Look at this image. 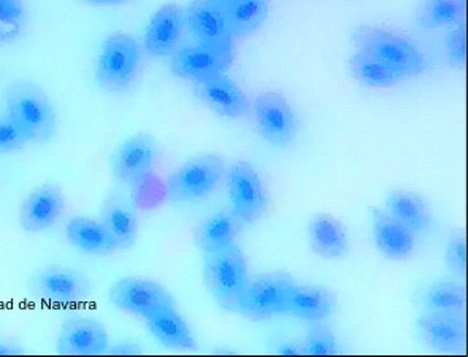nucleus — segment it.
I'll return each mask as SVG.
<instances>
[{
	"label": "nucleus",
	"mask_w": 468,
	"mask_h": 357,
	"mask_svg": "<svg viewBox=\"0 0 468 357\" xmlns=\"http://www.w3.org/2000/svg\"><path fill=\"white\" fill-rule=\"evenodd\" d=\"M243 223L235 216L234 212L219 210L202 221L194 230V245L202 253H210L234 243L237 236L240 234Z\"/></svg>",
	"instance_id": "obj_27"
},
{
	"label": "nucleus",
	"mask_w": 468,
	"mask_h": 357,
	"mask_svg": "<svg viewBox=\"0 0 468 357\" xmlns=\"http://www.w3.org/2000/svg\"><path fill=\"white\" fill-rule=\"evenodd\" d=\"M385 210L416 236L433 229V213L422 195L409 189H392L386 195Z\"/></svg>",
	"instance_id": "obj_22"
},
{
	"label": "nucleus",
	"mask_w": 468,
	"mask_h": 357,
	"mask_svg": "<svg viewBox=\"0 0 468 357\" xmlns=\"http://www.w3.org/2000/svg\"><path fill=\"white\" fill-rule=\"evenodd\" d=\"M448 61L452 67H463L467 61V27L465 21L456 26H451L446 40Z\"/></svg>",
	"instance_id": "obj_34"
},
{
	"label": "nucleus",
	"mask_w": 468,
	"mask_h": 357,
	"mask_svg": "<svg viewBox=\"0 0 468 357\" xmlns=\"http://www.w3.org/2000/svg\"><path fill=\"white\" fill-rule=\"evenodd\" d=\"M338 305L335 292L318 285H294L289 291L284 316L302 321H324L334 315Z\"/></svg>",
	"instance_id": "obj_20"
},
{
	"label": "nucleus",
	"mask_w": 468,
	"mask_h": 357,
	"mask_svg": "<svg viewBox=\"0 0 468 357\" xmlns=\"http://www.w3.org/2000/svg\"><path fill=\"white\" fill-rule=\"evenodd\" d=\"M228 163L217 152L189 159L168 176L165 195L174 204H193L213 194L226 178Z\"/></svg>",
	"instance_id": "obj_4"
},
{
	"label": "nucleus",
	"mask_w": 468,
	"mask_h": 357,
	"mask_svg": "<svg viewBox=\"0 0 468 357\" xmlns=\"http://www.w3.org/2000/svg\"><path fill=\"white\" fill-rule=\"evenodd\" d=\"M27 291L38 302L66 309L86 302L92 294V283L88 275L72 267L47 266L30 275Z\"/></svg>",
	"instance_id": "obj_6"
},
{
	"label": "nucleus",
	"mask_w": 468,
	"mask_h": 357,
	"mask_svg": "<svg viewBox=\"0 0 468 357\" xmlns=\"http://www.w3.org/2000/svg\"><path fill=\"white\" fill-rule=\"evenodd\" d=\"M254 120L262 139L273 146H286L297 131L295 111L288 99L278 91H264L252 103Z\"/></svg>",
	"instance_id": "obj_12"
},
{
	"label": "nucleus",
	"mask_w": 468,
	"mask_h": 357,
	"mask_svg": "<svg viewBox=\"0 0 468 357\" xmlns=\"http://www.w3.org/2000/svg\"><path fill=\"white\" fill-rule=\"evenodd\" d=\"M185 27L194 43L234 48V37L229 29L226 13L217 0H189L185 8Z\"/></svg>",
	"instance_id": "obj_14"
},
{
	"label": "nucleus",
	"mask_w": 468,
	"mask_h": 357,
	"mask_svg": "<svg viewBox=\"0 0 468 357\" xmlns=\"http://www.w3.org/2000/svg\"><path fill=\"white\" fill-rule=\"evenodd\" d=\"M420 341L440 354H461L467 346V321L463 313H420L416 318Z\"/></svg>",
	"instance_id": "obj_15"
},
{
	"label": "nucleus",
	"mask_w": 468,
	"mask_h": 357,
	"mask_svg": "<svg viewBox=\"0 0 468 357\" xmlns=\"http://www.w3.org/2000/svg\"><path fill=\"white\" fill-rule=\"evenodd\" d=\"M467 0H420L414 21L420 29L437 31L465 21Z\"/></svg>",
	"instance_id": "obj_29"
},
{
	"label": "nucleus",
	"mask_w": 468,
	"mask_h": 357,
	"mask_svg": "<svg viewBox=\"0 0 468 357\" xmlns=\"http://www.w3.org/2000/svg\"><path fill=\"white\" fill-rule=\"evenodd\" d=\"M194 96L222 118L239 120L251 113V100L228 73L194 83Z\"/></svg>",
	"instance_id": "obj_17"
},
{
	"label": "nucleus",
	"mask_w": 468,
	"mask_h": 357,
	"mask_svg": "<svg viewBox=\"0 0 468 357\" xmlns=\"http://www.w3.org/2000/svg\"><path fill=\"white\" fill-rule=\"evenodd\" d=\"M5 111L25 129L30 143H48L58 132L55 103L40 86L16 81L4 92Z\"/></svg>",
	"instance_id": "obj_2"
},
{
	"label": "nucleus",
	"mask_w": 468,
	"mask_h": 357,
	"mask_svg": "<svg viewBox=\"0 0 468 357\" xmlns=\"http://www.w3.org/2000/svg\"><path fill=\"white\" fill-rule=\"evenodd\" d=\"M80 2L92 6H116L124 5V4L131 2V0H80Z\"/></svg>",
	"instance_id": "obj_39"
},
{
	"label": "nucleus",
	"mask_w": 468,
	"mask_h": 357,
	"mask_svg": "<svg viewBox=\"0 0 468 357\" xmlns=\"http://www.w3.org/2000/svg\"><path fill=\"white\" fill-rule=\"evenodd\" d=\"M110 350L107 327L96 318L70 316L60 324L56 352L60 356H99Z\"/></svg>",
	"instance_id": "obj_13"
},
{
	"label": "nucleus",
	"mask_w": 468,
	"mask_h": 357,
	"mask_svg": "<svg viewBox=\"0 0 468 357\" xmlns=\"http://www.w3.org/2000/svg\"><path fill=\"white\" fill-rule=\"evenodd\" d=\"M373 240L379 255L389 260H407L418 248V236L392 218L385 208L370 206Z\"/></svg>",
	"instance_id": "obj_19"
},
{
	"label": "nucleus",
	"mask_w": 468,
	"mask_h": 357,
	"mask_svg": "<svg viewBox=\"0 0 468 357\" xmlns=\"http://www.w3.org/2000/svg\"><path fill=\"white\" fill-rule=\"evenodd\" d=\"M185 29V8L178 4H165L153 13L144 29V51L151 58H168L178 48Z\"/></svg>",
	"instance_id": "obj_18"
},
{
	"label": "nucleus",
	"mask_w": 468,
	"mask_h": 357,
	"mask_svg": "<svg viewBox=\"0 0 468 357\" xmlns=\"http://www.w3.org/2000/svg\"><path fill=\"white\" fill-rule=\"evenodd\" d=\"M305 354L310 356H335L338 354V341L331 326L323 321L308 324L306 329Z\"/></svg>",
	"instance_id": "obj_31"
},
{
	"label": "nucleus",
	"mask_w": 468,
	"mask_h": 357,
	"mask_svg": "<svg viewBox=\"0 0 468 357\" xmlns=\"http://www.w3.org/2000/svg\"><path fill=\"white\" fill-rule=\"evenodd\" d=\"M271 352L280 356H299V354H305V346L295 339L278 337L271 341Z\"/></svg>",
	"instance_id": "obj_36"
},
{
	"label": "nucleus",
	"mask_w": 468,
	"mask_h": 357,
	"mask_svg": "<svg viewBox=\"0 0 468 357\" xmlns=\"http://www.w3.org/2000/svg\"><path fill=\"white\" fill-rule=\"evenodd\" d=\"M30 139L25 129L13 120L8 113L0 115V156L21 152L29 145Z\"/></svg>",
	"instance_id": "obj_32"
},
{
	"label": "nucleus",
	"mask_w": 468,
	"mask_h": 357,
	"mask_svg": "<svg viewBox=\"0 0 468 357\" xmlns=\"http://www.w3.org/2000/svg\"><path fill=\"white\" fill-rule=\"evenodd\" d=\"M25 350L13 340L0 339V356H16L23 354Z\"/></svg>",
	"instance_id": "obj_37"
},
{
	"label": "nucleus",
	"mask_w": 468,
	"mask_h": 357,
	"mask_svg": "<svg viewBox=\"0 0 468 357\" xmlns=\"http://www.w3.org/2000/svg\"><path fill=\"white\" fill-rule=\"evenodd\" d=\"M308 242L314 255L327 260L342 259L348 253L346 227L331 213H316L308 223Z\"/></svg>",
	"instance_id": "obj_23"
},
{
	"label": "nucleus",
	"mask_w": 468,
	"mask_h": 357,
	"mask_svg": "<svg viewBox=\"0 0 468 357\" xmlns=\"http://www.w3.org/2000/svg\"><path fill=\"white\" fill-rule=\"evenodd\" d=\"M151 335L174 352H197V341L194 339L191 327L187 326L185 318L178 313V310L172 307L159 310L154 315L144 320Z\"/></svg>",
	"instance_id": "obj_24"
},
{
	"label": "nucleus",
	"mask_w": 468,
	"mask_h": 357,
	"mask_svg": "<svg viewBox=\"0 0 468 357\" xmlns=\"http://www.w3.org/2000/svg\"><path fill=\"white\" fill-rule=\"evenodd\" d=\"M25 5L21 0H0V25L16 27L25 18Z\"/></svg>",
	"instance_id": "obj_35"
},
{
	"label": "nucleus",
	"mask_w": 468,
	"mask_h": 357,
	"mask_svg": "<svg viewBox=\"0 0 468 357\" xmlns=\"http://www.w3.org/2000/svg\"><path fill=\"white\" fill-rule=\"evenodd\" d=\"M295 279L288 270L259 273L248 279L239 315L250 321H269L284 315V305Z\"/></svg>",
	"instance_id": "obj_7"
},
{
	"label": "nucleus",
	"mask_w": 468,
	"mask_h": 357,
	"mask_svg": "<svg viewBox=\"0 0 468 357\" xmlns=\"http://www.w3.org/2000/svg\"><path fill=\"white\" fill-rule=\"evenodd\" d=\"M116 251H127L135 247L138 240V218L133 204L120 194H112L103 200L101 219Z\"/></svg>",
	"instance_id": "obj_21"
},
{
	"label": "nucleus",
	"mask_w": 468,
	"mask_h": 357,
	"mask_svg": "<svg viewBox=\"0 0 468 357\" xmlns=\"http://www.w3.org/2000/svg\"><path fill=\"white\" fill-rule=\"evenodd\" d=\"M112 305L127 315L146 320L159 310L175 305V299L165 286L144 277H124L110 286Z\"/></svg>",
	"instance_id": "obj_9"
},
{
	"label": "nucleus",
	"mask_w": 468,
	"mask_h": 357,
	"mask_svg": "<svg viewBox=\"0 0 468 357\" xmlns=\"http://www.w3.org/2000/svg\"><path fill=\"white\" fill-rule=\"evenodd\" d=\"M66 210L64 191L53 183L32 189L19 208V226L27 234L51 229Z\"/></svg>",
	"instance_id": "obj_16"
},
{
	"label": "nucleus",
	"mask_w": 468,
	"mask_h": 357,
	"mask_svg": "<svg viewBox=\"0 0 468 357\" xmlns=\"http://www.w3.org/2000/svg\"><path fill=\"white\" fill-rule=\"evenodd\" d=\"M230 210L243 225H254L269 208V195L258 170L250 161L240 159L228 165L226 172Z\"/></svg>",
	"instance_id": "obj_8"
},
{
	"label": "nucleus",
	"mask_w": 468,
	"mask_h": 357,
	"mask_svg": "<svg viewBox=\"0 0 468 357\" xmlns=\"http://www.w3.org/2000/svg\"><path fill=\"white\" fill-rule=\"evenodd\" d=\"M218 4H221V5H228V4H232V2H239V0H217Z\"/></svg>",
	"instance_id": "obj_40"
},
{
	"label": "nucleus",
	"mask_w": 468,
	"mask_h": 357,
	"mask_svg": "<svg viewBox=\"0 0 468 357\" xmlns=\"http://www.w3.org/2000/svg\"><path fill=\"white\" fill-rule=\"evenodd\" d=\"M234 62V48H218L207 45H187L175 49L170 56V72L176 79L193 83L228 73Z\"/></svg>",
	"instance_id": "obj_11"
},
{
	"label": "nucleus",
	"mask_w": 468,
	"mask_h": 357,
	"mask_svg": "<svg viewBox=\"0 0 468 357\" xmlns=\"http://www.w3.org/2000/svg\"><path fill=\"white\" fill-rule=\"evenodd\" d=\"M348 66L353 79L359 85L372 89H389L409 79L403 77L402 73L396 72L394 68L375 61L360 51H356L355 55L349 58Z\"/></svg>",
	"instance_id": "obj_30"
},
{
	"label": "nucleus",
	"mask_w": 468,
	"mask_h": 357,
	"mask_svg": "<svg viewBox=\"0 0 468 357\" xmlns=\"http://www.w3.org/2000/svg\"><path fill=\"white\" fill-rule=\"evenodd\" d=\"M64 236L73 248L84 255L110 256L116 251L113 240L102 223L90 216H72L66 223Z\"/></svg>",
	"instance_id": "obj_26"
},
{
	"label": "nucleus",
	"mask_w": 468,
	"mask_h": 357,
	"mask_svg": "<svg viewBox=\"0 0 468 357\" xmlns=\"http://www.w3.org/2000/svg\"><path fill=\"white\" fill-rule=\"evenodd\" d=\"M109 352L112 354H138V352H142V350L135 346V343H131V341H122L120 343V346H114V348H110Z\"/></svg>",
	"instance_id": "obj_38"
},
{
	"label": "nucleus",
	"mask_w": 468,
	"mask_h": 357,
	"mask_svg": "<svg viewBox=\"0 0 468 357\" xmlns=\"http://www.w3.org/2000/svg\"><path fill=\"white\" fill-rule=\"evenodd\" d=\"M157 152V142L151 133H133L114 150L110 163L112 175L121 184L135 186L154 169Z\"/></svg>",
	"instance_id": "obj_10"
},
{
	"label": "nucleus",
	"mask_w": 468,
	"mask_h": 357,
	"mask_svg": "<svg viewBox=\"0 0 468 357\" xmlns=\"http://www.w3.org/2000/svg\"><path fill=\"white\" fill-rule=\"evenodd\" d=\"M353 45L375 61L394 68L407 79L420 77L427 68V59L411 40L378 26L362 25L353 32Z\"/></svg>",
	"instance_id": "obj_3"
},
{
	"label": "nucleus",
	"mask_w": 468,
	"mask_h": 357,
	"mask_svg": "<svg viewBox=\"0 0 468 357\" xmlns=\"http://www.w3.org/2000/svg\"><path fill=\"white\" fill-rule=\"evenodd\" d=\"M222 8L234 38L254 36L264 26L271 12L269 0H239Z\"/></svg>",
	"instance_id": "obj_28"
},
{
	"label": "nucleus",
	"mask_w": 468,
	"mask_h": 357,
	"mask_svg": "<svg viewBox=\"0 0 468 357\" xmlns=\"http://www.w3.org/2000/svg\"><path fill=\"white\" fill-rule=\"evenodd\" d=\"M444 262L454 277L463 278L467 273V243L461 230H454L444 249Z\"/></svg>",
	"instance_id": "obj_33"
},
{
	"label": "nucleus",
	"mask_w": 468,
	"mask_h": 357,
	"mask_svg": "<svg viewBox=\"0 0 468 357\" xmlns=\"http://www.w3.org/2000/svg\"><path fill=\"white\" fill-rule=\"evenodd\" d=\"M411 302L420 313H463L467 291L459 281H435L418 288Z\"/></svg>",
	"instance_id": "obj_25"
},
{
	"label": "nucleus",
	"mask_w": 468,
	"mask_h": 357,
	"mask_svg": "<svg viewBox=\"0 0 468 357\" xmlns=\"http://www.w3.org/2000/svg\"><path fill=\"white\" fill-rule=\"evenodd\" d=\"M202 255V278L207 291L219 309L239 315L250 279L247 259L240 247L235 242L229 243L217 251Z\"/></svg>",
	"instance_id": "obj_1"
},
{
	"label": "nucleus",
	"mask_w": 468,
	"mask_h": 357,
	"mask_svg": "<svg viewBox=\"0 0 468 357\" xmlns=\"http://www.w3.org/2000/svg\"><path fill=\"white\" fill-rule=\"evenodd\" d=\"M140 62L142 51L135 37L127 32L110 34L97 58L96 85L112 94L126 91L137 77Z\"/></svg>",
	"instance_id": "obj_5"
}]
</instances>
